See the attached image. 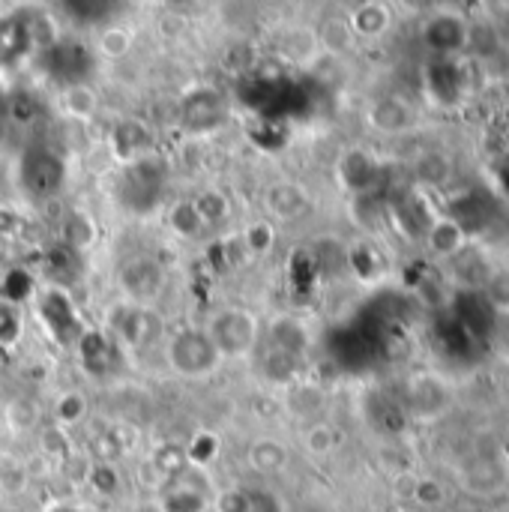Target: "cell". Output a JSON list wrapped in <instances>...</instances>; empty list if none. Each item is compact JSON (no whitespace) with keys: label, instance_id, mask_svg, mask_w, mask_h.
Segmentation results:
<instances>
[{"label":"cell","instance_id":"cell-1","mask_svg":"<svg viewBox=\"0 0 509 512\" xmlns=\"http://www.w3.org/2000/svg\"><path fill=\"white\" fill-rule=\"evenodd\" d=\"M105 327L111 336H117L129 348H153L165 339V318L156 306H135V303H117L105 315Z\"/></svg>","mask_w":509,"mask_h":512},{"label":"cell","instance_id":"cell-2","mask_svg":"<svg viewBox=\"0 0 509 512\" xmlns=\"http://www.w3.org/2000/svg\"><path fill=\"white\" fill-rule=\"evenodd\" d=\"M168 180V162L156 153H144L126 165L117 183V195L129 210H150L162 198Z\"/></svg>","mask_w":509,"mask_h":512},{"label":"cell","instance_id":"cell-3","mask_svg":"<svg viewBox=\"0 0 509 512\" xmlns=\"http://www.w3.org/2000/svg\"><path fill=\"white\" fill-rule=\"evenodd\" d=\"M168 363L183 378H207L219 369L222 357L207 330H180L168 342Z\"/></svg>","mask_w":509,"mask_h":512},{"label":"cell","instance_id":"cell-4","mask_svg":"<svg viewBox=\"0 0 509 512\" xmlns=\"http://www.w3.org/2000/svg\"><path fill=\"white\" fill-rule=\"evenodd\" d=\"M258 318L249 309H222L213 321L207 336L213 339L219 357H243L258 345Z\"/></svg>","mask_w":509,"mask_h":512},{"label":"cell","instance_id":"cell-5","mask_svg":"<svg viewBox=\"0 0 509 512\" xmlns=\"http://www.w3.org/2000/svg\"><path fill=\"white\" fill-rule=\"evenodd\" d=\"M117 285L126 294V303L153 306L165 291V270L150 255H132L117 270Z\"/></svg>","mask_w":509,"mask_h":512},{"label":"cell","instance_id":"cell-6","mask_svg":"<svg viewBox=\"0 0 509 512\" xmlns=\"http://www.w3.org/2000/svg\"><path fill=\"white\" fill-rule=\"evenodd\" d=\"M36 312H39V321L45 324V330L51 333V339L57 345L69 348L78 342L84 327L78 324V312H75V303H72L66 288L48 285L36 300Z\"/></svg>","mask_w":509,"mask_h":512},{"label":"cell","instance_id":"cell-7","mask_svg":"<svg viewBox=\"0 0 509 512\" xmlns=\"http://www.w3.org/2000/svg\"><path fill=\"white\" fill-rule=\"evenodd\" d=\"M228 120V102L213 87H195L180 102V123L189 135H210Z\"/></svg>","mask_w":509,"mask_h":512},{"label":"cell","instance_id":"cell-8","mask_svg":"<svg viewBox=\"0 0 509 512\" xmlns=\"http://www.w3.org/2000/svg\"><path fill=\"white\" fill-rule=\"evenodd\" d=\"M66 165L48 147H33L21 159V183L33 198H54L63 189Z\"/></svg>","mask_w":509,"mask_h":512},{"label":"cell","instance_id":"cell-9","mask_svg":"<svg viewBox=\"0 0 509 512\" xmlns=\"http://www.w3.org/2000/svg\"><path fill=\"white\" fill-rule=\"evenodd\" d=\"M423 36L435 51L453 54V51L468 45L471 30H468V21L462 15H432L423 27Z\"/></svg>","mask_w":509,"mask_h":512},{"label":"cell","instance_id":"cell-10","mask_svg":"<svg viewBox=\"0 0 509 512\" xmlns=\"http://www.w3.org/2000/svg\"><path fill=\"white\" fill-rule=\"evenodd\" d=\"M75 357L87 375H105L114 360V345L105 330L90 327V330H81V336L75 342Z\"/></svg>","mask_w":509,"mask_h":512},{"label":"cell","instance_id":"cell-11","mask_svg":"<svg viewBox=\"0 0 509 512\" xmlns=\"http://www.w3.org/2000/svg\"><path fill=\"white\" fill-rule=\"evenodd\" d=\"M219 512H285V501L276 492L267 489H252V486H237L219 495L216 501Z\"/></svg>","mask_w":509,"mask_h":512},{"label":"cell","instance_id":"cell-12","mask_svg":"<svg viewBox=\"0 0 509 512\" xmlns=\"http://www.w3.org/2000/svg\"><path fill=\"white\" fill-rule=\"evenodd\" d=\"M426 243L435 255L441 258H456L465 246H468V231L459 219L453 216H438L429 231H426Z\"/></svg>","mask_w":509,"mask_h":512},{"label":"cell","instance_id":"cell-13","mask_svg":"<svg viewBox=\"0 0 509 512\" xmlns=\"http://www.w3.org/2000/svg\"><path fill=\"white\" fill-rule=\"evenodd\" d=\"M369 123L384 135H399L414 123V111L408 108V102L396 96H381L369 108Z\"/></svg>","mask_w":509,"mask_h":512},{"label":"cell","instance_id":"cell-14","mask_svg":"<svg viewBox=\"0 0 509 512\" xmlns=\"http://www.w3.org/2000/svg\"><path fill=\"white\" fill-rule=\"evenodd\" d=\"M312 345V336H309V327L294 318V315H279L273 324H270V348L276 351H285L291 357H303L306 348Z\"/></svg>","mask_w":509,"mask_h":512},{"label":"cell","instance_id":"cell-15","mask_svg":"<svg viewBox=\"0 0 509 512\" xmlns=\"http://www.w3.org/2000/svg\"><path fill=\"white\" fill-rule=\"evenodd\" d=\"M264 207L276 219H297L309 207V195L297 183H273L264 192Z\"/></svg>","mask_w":509,"mask_h":512},{"label":"cell","instance_id":"cell-16","mask_svg":"<svg viewBox=\"0 0 509 512\" xmlns=\"http://www.w3.org/2000/svg\"><path fill=\"white\" fill-rule=\"evenodd\" d=\"M390 21H393V12L384 3H360L348 15V24H351L357 39H378V36H384Z\"/></svg>","mask_w":509,"mask_h":512},{"label":"cell","instance_id":"cell-17","mask_svg":"<svg viewBox=\"0 0 509 512\" xmlns=\"http://www.w3.org/2000/svg\"><path fill=\"white\" fill-rule=\"evenodd\" d=\"M375 174H378V165L369 153L363 150H351L339 159V177L348 189L354 192H366L372 183H375Z\"/></svg>","mask_w":509,"mask_h":512},{"label":"cell","instance_id":"cell-18","mask_svg":"<svg viewBox=\"0 0 509 512\" xmlns=\"http://www.w3.org/2000/svg\"><path fill=\"white\" fill-rule=\"evenodd\" d=\"M60 240H63V249H69L72 255L87 252L96 243V222L90 219V213H84V210L66 213V219L60 225Z\"/></svg>","mask_w":509,"mask_h":512},{"label":"cell","instance_id":"cell-19","mask_svg":"<svg viewBox=\"0 0 509 512\" xmlns=\"http://www.w3.org/2000/svg\"><path fill=\"white\" fill-rule=\"evenodd\" d=\"M315 39H318V48H324L330 54H345L357 42V36H354V30L348 24V15H327V18H321V24L315 30Z\"/></svg>","mask_w":509,"mask_h":512},{"label":"cell","instance_id":"cell-20","mask_svg":"<svg viewBox=\"0 0 509 512\" xmlns=\"http://www.w3.org/2000/svg\"><path fill=\"white\" fill-rule=\"evenodd\" d=\"M111 144H114V153L120 159L132 162V159H138V156L147 153V147H150V129L144 123H138V120H123L114 129Z\"/></svg>","mask_w":509,"mask_h":512},{"label":"cell","instance_id":"cell-21","mask_svg":"<svg viewBox=\"0 0 509 512\" xmlns=\"http://www.w3.org/2000/svg\"><path fill=\"white\" fill-rule=\"evenodd\" d=\"M249 465L258 474H276L288 465V450L276 438H261L249 447Z\"/></svg>","mask_w":509,"mask_h":512},{"label":"cell","instance_id":"cell-22","mask_svg":"<svg viewBox=\"0 0 509 512\" xmlns=\"http://www.w3.org/2000/svg\"><path fill=\"white\" fill-rule=\"evenodd\" d=\"M162 512H204V492L180 477H171V489L162 498Z\"/></svg>","mask_w":509,"mask_h":512},{"label":"cell","instance_id":"cell-23","mask_svg":"<svg viewBox=\"0 0 509 512\" xmlns=\"http://www.w3.org/2000/svg\"><path fill=\"white\" fill-rule=\"evenodd\" d=\"M192 207H195V213L201 216L204 228H216V225L225 222L228 213H231V204H228L225 192H219V189H201V192L192 198Z\"/></svg>","mask_w":509,"mask_h":512},{"label":"cell","instance_id":"cell-24","mask_svg":"<svg viewBox=\"0 0 509 512\" xmlns=\"http://www.w3.org/2000/svg\"><path fill=\"white\" fill-rule=\"evenodd\" d=\"M63 108L66 114L78 117V120H90L99 111V96L90 84L78 81V84H66L63 90Z\"/></svg>","mask_w":509,"mask_h":512},{"label":"cell","instance_id":"cell-25","mask_svg":"<svg viewBox=\"0 0 509 512\" xmlns=\"http://www.w3.org/2000/svg\"><path fill=\"white\" fill-rule=\"evenodd\" d=\"M261 372H264V378L273 381V384H291V381L300 375V357H291V354H285V351L270 348V351H264V357H261Z\"/></svg>","mask_w":509,"mask_h":512},{"label":"cell","instance_id":"cell-26","mask_svg":"<svg viewBox=\"0 0 509 512\" xmlns=\"http://www.w3.org/2000/svg\"><path fill=\"white\" fill-rule=\"evenodd\" d=\"M168 228L183 240H195V237H201L207 231L201 216L195 213L192 201H177V204L168 207Z\"/></svg>","mask_w":509,"mask_h":512},{"label":"cell","instance_id":"cell-27","mask_svg":"<svg viewBox=\"0 0 509 512\" xmlns=\"http://www.w3.org/2000/svg\"><path fill=\"white\" fill-rule=\"evenodd\" d=\"M3 420H6V426H9L12 432H30V429H36V423L42 420V411H39V405H36L33 399L18 396V399H12V402L3 408Z\"/></svg>","mask_w":509,"mask_h":512},{"label":"cell","instance_id":"cell-28","mask_svg":"<svg viewBox=\"0 0 509 512\" xmlns=\"http://www.w3.org/2000/svg\"><path fill=\"white\" fill-rule=\"evenodd\" d=\"M414 174L423 186H444L453 174V165L444 153H423L414 165Z\"/></svg>","mask_w":509,"mask_h":512},{"label":"cell","instance_id":"cell-29","mask_svg":"<svg viewBox=\"0 0 509 512\" xmlns=\"http://www.w3.org/2000/svg\"><path fill=\"white\" fill-rule=\"evenodd\" d=\"M132 48V30L126 27H105L99 36H96V54L105 57V60H123Z\"/></svg>","mask_w":509,"mask_h":512},{"label":"cell","instance_id":"cell-30","mask_svg":"<svg viewBox=\"0 0 509 512\" xmlns=\"http://www.w3.org/2000/svg\"><path fill=\"white\" fill-rule=\"evenodd\" d=\"M33 294V276L21 267H12L9 273H3L0 279V303L18 306Z\"/></svg>","mask_w":509,"mask_h":512},{"label":"cell","instance_id":"cell-31","mask_svg":"<svg viewBox=\"0 0 509 512\" xmlns=\"http://www.w3.org/2000/svg\"><path fill=\"white\" fill-rule=\"evenodd\" d=\"M21 18H24V30H27L30 45H39V48H54L57 45V27H54L51 15L30 12V15H21Z\"/></svg>","mask_w":509,"mask_h":512},{"label":"cell","instance_id":"cell-32","mask_svg":"<svg viewBox=\"0 0 509 512\" xmlns=\"http://www.w3.org/2000/svg\"><path fill=\"white\" fill-rule=\"evenodd\" d=\"M150 465L159 471V477L171 480V477H177V474H183V471L189 468V459H186V450H183V447L165 444V447H159V450L153 453Z\"/></svg>","mask_w":509,"mask_h":512},{"label":"cell","instance_id":"cell-33","mask_svg":"<svg viewBox=\"0 0 509 512\" xmlns=\"http://www.w3.org/2000/svg\"><path fill=\"white\" fill-rule=\"evenodd\" d=\"M486 300L498 315H509V264L492 270L486 282Z\"/></svg>","mask_w":509,"mask_h":512},{"label":"cell","instance_id":"cell-34","mask_svg":"<svg viewBox=\"0 0 509 512\" xmlns=\"http://www.w3.org/2000/svg\"><path fill=\"white\" fill-rule=\"evenodd\" d=\"M240 240H243L246 255H267L273 249V243H276V231H273L270 222H255V225H249L243 231Z\"/></svg>","mask_w":509,"mask_h":512},{"label":"cell","instance_id":"cell-35","mask_svg":"<svg viewBox=\"0 0 509 512\" xmlns=\"http://www.w3.org/2000/svg\"><path fill=\"white\" fill-rule=\"evenodd\" d=\"M54 417L60 426H72V423H81L87 417V399L84 393H63L54 405Z\"/></svg>","mask_w":509,"mask_h":512},{"label":"cell","instance_id":"cell-36","mask_svg":"<svg viewBox=\"0 0 509 512\" xmlns=\"http://www.w3.org/2000/svg\"><path fill=\"white\" fill-rule=\"evenodd\" d=\"M315 51H318L315 30H303V27H297V30H291V33H288V39H285V54H288L291 60L306 63V60H312V54H315Z\"/></svg>","mask_w":509,"mask_h":512},{"label":"cell","instance_id":"cell-37","mask_svg":"<svg viewBox=\"0 0 509 512\" xmlns=\"http://www.w3.org/2000/svg\"><path fill=\"white\" fill-rule=\"evenodd\" d=\"M87 483L99 492V495H117V489H120V474H117V468H114V462H96V465H90V471H87Z\"/></svg>","mask_w":509,"mask_h":512},{"label":"cell","instance_id":"cell-38","mask_svg":"<svg viewBox=\"0 0 509 512\" xmlns=\"http://www.w3.org/2000/svg\"><path fill=\"white\" fill-rule=\"evenodd\" d=\"M216 453H219V438L210 435V432H198L192 438L189 450H186V459H189V465L204 468V465H210L216 459Z\"/></svg>","mask_w":509,"mask_h":512},{"label":"cell","instance_id":"cell-39","mask_svg":"<svg viewBox=\"0 0 509 512\" xmlns=\"http://www.w3.org/2000/svg\"><path fill=\"white\" fill-rule=\"evenodd\" d=\"M336 444H339V435H336V429H333V426H327V423H315V426H309V429H306V450H309V453H315V456H327V453H333V450H336Z\"/></svg>","mask_w":509,"mask_h":512},{"label":"cell","instance_id":"cell-40","mask_svg":"<svg viewBox=\"0 0 509 512\" xmlns=\"http://www.w3.org/2000/svg\"><path fill=\"white\" fill-rule=\"evenodd\" d=\"M21 336V318L18 309L9 303H0V348H12Z\"/></svg>","mask_w":509,"mask_h":512},{"label":"cell","instance_id":"cell-41","mask_svg":"<svg viewBox=\"0 0 509 512\" xmlns=\"http://www.w3.org/2000/svg\"><path fill=\"white\" fill-rule=\"evenodd\" d=\"M411 498H417L423 507H441L444 504V486L438 480H432V477H423V480L414 483Z\"/></svg>","mask_w":509,"mask_h":512},{"label":"cell","instance_id":"cell-42","mask_svg":"<svg viewBox=\"0 0 509 512\" xmlns=\"http://www.w3.org/2000/svg\"><path fill=\"white\" fill-rule=\"evenodd\" d=\"M42 447H45V453L60 456V453H66L69 441H66V435H63V429H60V426H51V429H45V432H42Z\"/></svg>","mask_w":509,"mask_h":512},{"label":"cell","instance_id":"cell-43","mask_svg":"<svg viewBox=\"0 0 509 512\" xmlns=\"http://www.w3.org/2000/svg\"><path fill=\"white\" fill-rule=\"evenodd\" d=\"M495 345L498 354L509 360V315H498V327H495Z\"/></svg>","mask_w":509,"mask_h":512},{"label":"cell","instance_id":"cell-44","mask_svg":"<svg viewBox=\"0 0 509 512\" xmlns=\"http://www.w3.org/2000/svg\"><path fill=\"white\" fill-rule=\"evenodd\" d=\"M12 117H18V120H30L33 114H36V105H33V99L30 96H21V102H15L12 105Z\"/></svg>","mask_w":509,"mask_h":512},{"label":"cell","instance_id":"cell-45","mask_svg":"<svg viewBox=\"0 0 509 512\" xmlns=\"http://www.w3.org/2000/svg\"><path fill=\"white\" fill-rule=\"evenodd\" d=\"M15 225H18V216L9 213V210H3V213H0V234H12Z\"/></svg>","mask_w":509,"mask_h":512},{"label":"cell","instance_id":"cell-46","mask_svg":"<svg viewBox=\"0 0 509 512\" xmlns=\"http://www.w3.org/2000/svg\"><path fill=\"white\" fill-rule=\"evenodd\" d=\"M504 483H507V489H509V471H507V477H504Z\"/></svg>","mask_w":509,"mask_h":512}]
</instances>
